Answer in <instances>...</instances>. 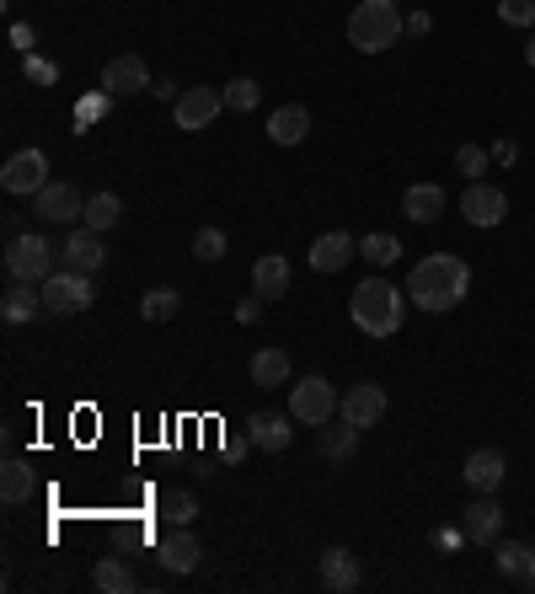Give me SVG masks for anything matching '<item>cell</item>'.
<instances>
[{
	"label": "cell",
	"mask_w": 535,
	"mask_h": 594,
	"mask_svg": "<svg viewBox=\"0 0 535 594\" xmlns=\"http://www.w3.org/2000/svg\"><path fill=\"white\" fill-rule=\"evenodd\" d=\"M461 530H466V541H476V546H493V541H498L503 509L493 504V493H476V504L461 509Z\"/></svg>",
	"instance_id": "4fadbf2b"
},
{
	"label": "cell",
	"mask_w": 535,
	"mask_h": 594,
	"mask_svg": "<svg viewBox=\"0 0 535 594\" xmlns=\"http://www.w3.org/2000/svg\"><path fill=\"white\" fill-rule=\"evenodd\" d=\"M461 477H466L471 493H498L503 487V477H509V461H503V450H471L466 466H461Z\"/></svg>",
	"instance_id": "7c38bea8"
},
{
	"label": "cell",
	"mask_w": 535,
	"mask_h": 594,
	"mask_svg": "<svg viewBox=\"0 0 535 594\" xmlns=\"http://www.w3.org/2000/svg\"><path fill=\"white\" fill-rule=\"evenodd\" d=\"M348 311H353V327L364 337H391L401 327V317H407V300H401V289L391 279H364L353 289Z\"/></svg>",
	"instance_id": "3957f363"
},
{
	"label": "cell",
	"mask_w": 535,
	"mask_h": 594,
	"mask_svg": "<svg viewBox=\"0 0 535 594\" xmlns=\"http://www.w3.org/2000/svg\"><path fill=\"white\" fill-rule=\"evenodd\" d=\"M401 33H407V16L397 11V0H359L348 11V44L359 54H386L397 49Z\"/></svg>",
	"instance_id": "7a4b0ae2"
},
{
	"label": "cell",
	"mask_w": 535,
	"mask_h": 594,
	"mask_svg": "<svg viewBox=\"0 0 535 594\" xmlns=\"http://www.w3.org/2000/svg\"><path fill=\"white\" fill-rule=\"evenodd\" d=\"M258 317H263V295H247V300H236V322H241V327H252Z\"/></svg>",
	"instance_id": "74e56055"
},
{
	"label": "cell",
	"mask_w": 535,
	"mask_h": 594,
	"mask_svg": "<svg viewBox=\"0 0 535 594\" xmlns=\"http://www.w3.org/2000/svg\"><path fill=\"white\" fill-rule=\"evenodd\" d=\"M220 97H225V108H231V113H252V108H258V97H263V86H258L252 75H236V81H225V86H220Z\"/></svg>",
	"instance_id": "1f68e13d"
},
{
	"label": "cell",
	"mask_w": 535,
	"mask_h": 594,
	"mask_svg": "<svg viewBox=\"0 0 535 594\" xmlns=\"http://www.w3.org/2000/svg\"><path fill=\"white\" fill-rule=\"evenodd\" d=\"M124 220V203L119 194H91L86 198V214H80V225H91V231H113Z\"/></svg>",
	"instance_id": "f546056e"
},
{
	"label": "cell",
	"mask_w": 535,
	"mask_h": 594,
	"mask_svg": "<svg viewBox=\"0 0 535 594\" xmlns=\"http://www.w3.org/2000/svg\"><path fill=\"white\" fill-rule=\"evenodd\" d=\"M407 295H412V306L428 311V317L456 311V306L471 295L466 258H456V252H428V258H418L412 279H407Z\"/></svg>",
	"instance_id": "6da1fadb"
},
{
	"label": "cell",
	"mask_w": 535,
	"mask_h": 594,
	"mask_svg": "<svg viewBox=\"0 0 535 594\" xmlns=\"http://www.w3.org/2000/svg\"><path fill=\"white\" fill-rule=\"evenodd\" d=\"M225 247H231V242H225V231H220V225H203L199 236H194V258H199V263H220V258H225Z\"/></svg>",
	"instance_id": "836d02e7"
},
{
	"label": "cell",
	"mask_w": 535,
	"mask_h": 594,
	"mask_svg": "<svg viewBox=\"0 0 535 594\" xmlns=\"http://www.w3.org/2000/svg\"><path fill=\"white\" fill-rule=\"evenodd\" d=\"M353 252H359V242L348 231H327V236L311 242V258L306 263L316 268V273H343V268L353 263Z\"/></svg>",
	"instance_id": "e0dca14e"
},
{
	"label": "cell",
	"mask_w": 535,
	"mask_h": 594,
	"mask_svg": "<svg viewBox=\"0 0 535 594\" xmlns=\"http://www.w3.org/2000/svg\"><path fill=\"white\" fill-rule=\"evenodd\" d=\"M91 584L108 594H129L134 590V568L124 562V557H102L97 568H91Z\"/></svg>",
	"instance_id": "83f0119b"
},
{
	"label": "cell",
	"mask_w": 535,
	"mask_h": 594,
	"mask_svg": "<svg viewBox=\"0 0 535 594\" xmlns=\"http://www.w3.org/2000/svg\"><path fill=\"white\" fill-rule=\"evenodd\" d=\"M503 214H509V198L503 188H493V183H471L466 194H461V220L476 225V231H493V225H503Z\"/></svg>",
	"instance_id": "9c48e42d"
},
{
	"label": "cell",
	"mask_w": 535,
	"mask_h": 594,
	"mask_svg": "<svg viewBox=\"0 0 535 594\" xmlns=\"http://www.w3.org/2000/svg\"><path fill=\"white\" fill-rule=\"evenodd\" d=\"M322 584L333 594H348L364 584V573H359V557L353 552H343V546H327L322 552Z\"/></svg>",
	"instance_id": "d6986e66"
},
{
	"label": "cell",
	"mask_w": 535,
	"mask_h": 594,
	"mask_svg": "<svg viewBox=\"0 0 535 594\" xmlns=\"http://www.w3.org/2000/svg\"><path fill=\"white\" fill-rule=\"evenodd\" d=\"M525 60H531V70H535V27H531V38H525Z\"/></svg>",
	"instance_id": "b9f144b4"
},
{
	"label": "cell",
	"mask_w": 535,
	"mask_h": 594,
	"mask_svg": "<svg viewBox=\"0 0 535 594\" xmlns=\"http://www.w3.org/2000/svg\"><path fill=\"white\" fill-rule=\"evenodd\" d=\"M445 188L439 183H412L407 194H401V214L412 220V225H439L445 220Z\"/></svg>",
	"instance_id": "2e32d148"
},
{
	"label": "cell",
	"mask_w": 535,
	"mask_h": 594,
	"mask_svg": "<svg viewBox=\"0 0 535 594\" xmlns=\"http://www.w3.org/2000/svg\"><path fill=\"white\" fill-rule=\"evenodd\" d=\"M220 113H225V97H220L214 86H188V91L172 102V119H177V129H188V134L209 129Z\"/></svg>",
	"instance_id": "ba28073f"
},
{
	"label": "cell",
	"mask_w": 535,
	"mask_h": 594,
	"mask_svg": "<svg viewBox=\"0 0 535 594\" xmlns=\"http://www.w3.org/2000/svg\"><path fill=\"white\" fill-rule=\"evenodd\" d=\"M428 27H434V16H428V11H412V16H407V33H412V38H423Z\"/></svg>",
	"instance_id": "ab89813d"
},
{
	"label": "cell",
	"mask_w": 535,
	"mask_h": 594,
	"mask_svg": "<svg viewBox=\"0 0 535 594\" xmlns=\"http://www.w3.org/2000/svg\"><path fill=\"white\" fill-rule=\"evenodd\" d=\"M60 258H65V268H75V273H97L102 268V231H91V225H80V231H70L65 247H60Z\"/></svg>",
	"instance_id": "ac0fdd59"
},
{
	"label": "cell",
	"mask_w": 535,
	"mask_h": 594,
	"mask_svg": "<svg viewBox=\"0 0 535 594\" xmlns=\"http://www.w3.org/2000/svg\"><path fill=\"white\" fill-rule=\"evenodd\" d=\"M150 97H161V102H177V97H183V91H177V86H172V81H155V86H150Z\"/></svg>",
	"instance_id": "60d3db41"
},
{
	"label": "cell",
	"mask_w": 535,
	"mask_h": 594,
	"mask_svg": "<svg viewBox=\"0 0 535 594\" xmlns=\"http://www.w3.org/2000/svg\"><path fill=\"white\" fill-rule=\"evenodd\" d=\"M5 273L22 279V284L54 279V273H60V268H54V247H49L43 236H11V242H5Z\"/></svg>",
	"instance_id": "5b68a950"
},
{
	"label": "cell",
	"mask_w": 535,
	"mask_h": 594,
	"mask_svg": "<svg viewBox=\"0 0 535 594\" xmlns=\"http://www.w3.org/2000/svg\"><path fill=\"white\" fill-rule=\"evenodd\" d=\"M487 150H493V166H514V161H520V139H509V134L493 139Z\"/></svg>",
	"instance_id": "8d00e7d4"
},
{
	"label": "cell",
	"mask_w": 535,
	"mask_h": 594,
	"mask_svg": "<svg viewBox=\"0 0 535 594\" xmlns=\"http://www.w3.org/2000/svg\"><path fill=\"white\" fill-rule=\"evenodd\" d=\"M33 209H38L43 220H54V225H75V220L86 214V198L75 194V183H49L43 194L33 198Z\"/></svg>",
	"instance_id": "5bb4252c"
},
{
	"label": "cell",
	"mask_w": 535,
	"mask_h": 594,
	"mask_svg": "<svg viewBox=\"0 0 535 594\" xmlns=\"http://www.w3.org/2000/svg\"><path fill=\"white\" fill-rule=\"evenodd\" d=\"M359 450V423H348L343 412H337V423H322V456L327 461H348Z\"/></svg>",
	"instance_id": "cb8c5ba5"
},
{
	"label": "cell",
	"mask_w": 535,
	"mask_h": 594,
	"mask_svg": "<svg viewBox=\"0 0 535 594\" xmlns=\"http://www.w3.org/2000/svg\"><path fill=\"white\" fill-rule=\"evenodd\" d=\"M0 498H5V504H27V498H33V466L16 461V456L0 466Z\"/></svg>",
	"instance_id": "4316f807"
},
{
	"label": "cell",
	"mask_w": 535,
	"mask_h": 594,
	"mask_svg": "<svg viewBox=\"0 0 535 594\" xmlns=\"http://www.w3.org/2000/svg\"><path fill=\"white\" fill-rule=\"evenodd\" d=\"M289 440H295L289 412H252V418H247V445H258V450H268V456L289 450Z\"/></svg>",
	"instance_id": "9a60e30c"
},
{
	"label": "cell",
	"mask_w": 535,
	"mask_h": 594,
	"mask_svg": "<svg viewBox=\"0 0 535 594\" xmlns=\"http://www.w3.org/2000/svg\"><path fill=\"white\" fill-rule=\"evenodd\" d=\"M27 75H33V81H43V86H49V81H60V70L49 65V60H38V54H27Z\"/></svg>",
	"instance_id": "f35d334b"
},
{
	"label": "cell",
	"mask_w": 535,
	"mask_h": 594,
	"mask_svg": "<svg viewBox=\"0 0 535 594\" xmlns=\"http://www.w3.org/2000/svg\"><path fill=\"white\" fill-rule=\"evenodd\" d=\"M359 258L375 263V268H391V263H401V242L391 236V231H370V236L359 242Z\"/></svg>",
	"instance_id": "4dcf8cb0"
},
{
	"label": "cell",
	"mask_w": 535,
	"mask_h": 594,
	"mask_svg": "<svg viewBox=\"0 0 535 594\" xmlns=\"http://www.w3.org/2000/svg\"><path fill=\"white\" fill-rule=\"evenodd\" d=\"M386 407H391V396H386V386H375V381H359V386H348L343 392V418L348 423H359V429H375L381 418H386Z\"/></svg>",
	"instance_id": "30bf717a"
},
{
	"label": "cell",
	"mask_w": 535,
	"mask_h": 594,
	"mask_svg": "<svg viewBox=\"0 0 535 594\" xmlns=\"http://www.w3.org/2000/svg\"><path fill=\"white\" fill-rule=\"evenodd\" d=\"M155 557H161V568H166V573H194L203 552H199V541H194V530L177 525L166 541H161V552H155Z\"/></svg>",
	"instance_id": "ffe728a7"
},
{
	"label": "cell",
	"mask_w": 535,
	"mask_h": 594,
	"mask_svg": "<svg viewBox=\"0 0 535 594\" xmlns=\"http://www.w3.org/2000/svg\"><path fill=\"white\" fill-rule=\"evenodd\" d=\"M49 183H54V177H49V156H43V150H16V156L0 166V188L16 198H38Z\"/></svg>",
	"instance_id": "52a82bcc"
},
{
	"label": "cell",
	"mask_w": 535,
	"mask_h": 594,
	"mask_svg": "<svg viewBox=\"0 0 535 594\" xmlns=\"http://www.w3.org/2000/svg\"><path fill=\"white\" fill-rule=\"evenodd\" d=\"M503 27H535V0H498Z\"/></svg>",
	"instance_id": "d590c367"
},
{
	"label": "cell",
	"mask_w": 535,
	"mask_h": 594,
	"mask_svg": "<svg viewBox=\"0 0 535 594\" xmlns=\"http://www.w3.org/2000/svg\"><path fill=\"white\" fill-rule=\"evenodd\" d=\"M252 386H263V392L289 386V354L284 348H258L252 354Z\"/></svg>",
	"instance_id": "603a6c76"
},
{
	"label": "cell",
	"mask_w": 535,
	"mask_h": 594,
	"mask_svg": "<svg viewBox=\"0 0 535 594\" xmlns=\"http://www.w3.org/2000/svg\"><path fill=\"white\" fill-rule=\"evenodd\" d=\"M337 407H343V396L333 392V381H327V375H306V381H295V386H289V418H295V423H306V429L333 423Z\"/></svg>",
	"instance_id": "277c9868"
},
{
	"label": "cell",
	"mask_w": 535,
	"mask_h": 594,
	"mask_svg": "<svg viewBox=\"0 0 535 594\" xmlns=\"http://www.w3.org/2000/svg\"><path fill=\"white\" fill-rule=\"evenodd\" d=\"M531 573H535V546H525V541H503V546H498V579L525 584Z\"/></svg>",
	"instance_id": "484cf974"
},
{
	"label": "cell",
	"mask_w": 535,
	"mask_h": 594,
	"mask_svg": "<svg viewBox=\"0 0 535 594\" xmlns=\"http://www.w3.org/2000/svg\"><path fill=\"white\" fill-rule=\"evenodd\" d=\"M311 134V113L300 108V102H289V108H278L273 119H268V139L273 145H300Z\"/></svg>",
	"instance_id": "7402d4cb"
},
{
	"label": "cell",
	"mask_w": 535,
	"mask_h": 594,
	"mask_svg": "<svg viewBox=\"0 0 535 594\" xmlns=\"http://www.w3.org/2000/svg\"><path fill=\"white\" fill-rule=\"evenodd\" d=\"M252 295L284 300V295H289V258H278V252L258 258V263H252Z\"/></svg>",
	"instance_id": "44dd1931"
},
{
	"label": "cell",
	"mask_w": 535,
	"mask_h": 594,
	"mask_svg": "<svg viewBox=\"0 0 535 594\" xmlns=\"http://www.w3.org/2000/svg\"><path fill=\"white\" fill-rule=\"evenodd\" d=\"M43 306V289L33 295V284H22V279H11V289H5V300H0V317L11 322V327H22L33 311Z\"/></svg>",
	"instance_id": "d4e9b609"
},
{
	"label": "cell",
	"mask_w": 535,
	"mask_h": 594,
	"mask_svg": "<svg viewBox=\"0 0 535 594\" xmlns=\"http://www.w3.org/2000/svg\"><path fill=\"white\" fill-rule=\"evenodd\" d=\"M161 520H166V525H194V520H199V498H194L188 487H166V493H161Z\"/></svg>",
	"instance_id": "f1b7e54d"
},
{
	"label": "cell",
	"mask_w": 535,
	"mask_h": 594,
	"mask_svg": "<svg viewBox=\"0 0 535 594\" xmlns=\"http://www.w3.org/2000/svg\"><path fill=\"white\" fill-rule=\"evenodd\" d=\"M177 306H183V295H177V289H150V295L139 300V317H145V322H172V317H177Z\"/></svg>",
	"instance_id": "d6a6232c"
},
{
	"label": "cell",
	"mask_w": 535,
	"mask_h": 594,
	"mask_svg": "<svg viewBox=\"0 0 535 594\" xmlns=\"http://www.w3.org/2000/svg\"><path fill=\"white\" fill-rule=\"evenodd\" d=\"M38 289H43V311H54V317H80V311H91V300H97L91 273H75V268H60V273L43 279Z\"/></svg>",
	"instance_id": "8992f818"
},
{
	"label": "cell",
	"mask_w": 535,
	"mask_h": 594,
	"mask_svg": "<svg viewBox=\"0 0 535 594\" xmlns=\"http://www.w3.org/2000/svg\"><path fill=\"white\" fill-rule=\"evenodd\" d=\"M155 81H150V70L139 54H119V60H108L102 65V91L108 97H139V91H150Z\"/></svg>",
	"instance_id": "8fae6325"
},
{
	"label": "cell",
	"mask_w": 535,
	"mask_h": 594,
	"mask_svg": "<svg viewBox=\"0 0 535 594\" xmlns=\"http://www.w3.org/2000/svg\"><path fill=\"white\" fill-rule=\"evenodd\" d=\"M456 166H461L471 183H476V177L493 166V150H487V145H461V150H456Z\"/></svg>",
	"instance_id": "e575fe53"
}]
</instances>
